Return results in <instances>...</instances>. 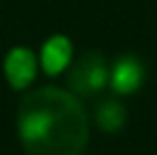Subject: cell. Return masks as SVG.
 <instances>
[{
    "label": "cell",
    "instance_id": "obj_4",
    "mask_svg": "<svg viewBox=\"0 0 157 155\" xmlns=\"http://www.w3.org/2000/svg\"><path fill=\"white\" fill-rule=\"evenodd\" d=\"M36 75V57L29 49L16 47L5 57V78L10 80L13 88H26Z\"/></svg>",
    "mask_w": 157,
    "mask_h": 155
},
{
    "label": "cell",
    "instance_id": "obj_2",
    "mask_svg": "<svg viewBox=\"0 0 157 155\" xmlns=\"http://www.w3.org/2000/svg\"><path fill=\"white\" fill-rule=\"evenodd\" d=\"M108 80H111L108 65L103 60V54H98V52L80 54L72 62L70 75H67V85L75 96H98L106 88Z\"/></svg>",
    "mask_w": 157,
    "mask_h": 155
},
{
    "label": "cell",
    "instance_id": "obj_1",
    "mask_svg": "<svg viewBox=\"0 0 157 155\" xmlns=\"http://www.w3.org/2000/svg\"><path fill=\"white\" fill-rule=\"evenodd\" d=\"M18 137L29 155H82L88 114L75 93L36 88L18 106Z\"/></svg>",
    "mask_w": 157,
    "mask_h": 155
},
{
    "label": "cell",
    "instance_id": "obj_5",
    "mask_svg": "<svg viewBox=\"0 0 157 155\" xmlns=\"http://www.w3.org/2000/svg\"><path fill=\"white\" fill-rule=\"evenodd\" d=\"M72 60V47H70V39L64 36H52L41 49V65L49 75H59L64 67Z\"/></svg>",
    "mask_w": 157,
    "mask_h": 155
},
{
    "label": "cell",
    "instance_id": "obj_6",
    "mask_svg": "<svg viewBox=\"0 0 157 155\" xmlns=\"http://www.w3.org/2000/svg\"><path fill=\"white\" fill-rule=\"evenodd\" d=\"M95 121L103 132H119L126 124V109L119 101H103L95 109Z\"/></svg>",
    "mask_w": 157,
    "mask_h": 155
},
{
    "label": "cell",
    "instance_id": "obj_3",
    "mask_svg": "<svg viewBox=\"0 0 157 155\" xmlns=\"http://www.w3.org/2000/svg\"><path fill=\"white\" fill-rule=\"evenodd\" d=\"M144 83V67L142 62L132 54H124L116 60L113 70H111V88L121 96H129V93H136Z\"/></svg>",
    "mask_w": 157,
    "mask_h": 155
}]
</instances>
